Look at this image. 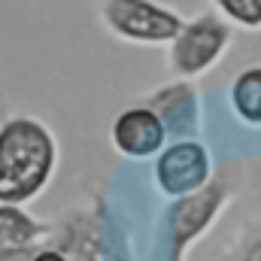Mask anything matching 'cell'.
Returning a JSON list of instances; mask_svg holds the SVG:
<instances>
[{
	"instance_id": "obj_1",
	"label": "cell",
	"mask_w": 261,
	"mask_h": 261,
	"mask_svg": "<svg viewBox=\"0 0 261 261\" xmlns=\"http://www.w3.org/2000/svg\"><path fill=\"white\" fill-rule=\"evenodd\" d=\"M55 137L37 119H9L0 128V203L21 206L55 173Z\"/></svg>"
},
{
	"instance_id": "obj_2",
	"label": "cell",
	"mask_w": 261,
	"mask_h": 261,
	"mask_svg": "<svg viewBox=\"0 0 261 261\" xmlns=\"http://www.w3.org/2000/svg\"><path fill=\"white\" fill-rule=\"evenodd\" d=\"M107 28L130 43H173L186 28L182 18L149 0H107L103 6Z\"/></svg>"
},
{
	"instance_id": "obj_3",
	"label": "cell",
	"mask_w": 261,
	"mask_h": 261,
	"mask_svg": "<svg viewBox=\"0 0 261 261\" xmlns=\"http://www.w3.org/2000/svg\"><path fill=\"white\" fill-rule=\"evenodd\" d=\"M231 43L228 24H222L216 15H203L179 31L170 49V67L179 76H197L219 61L225 46Z\"/></svg>"
},
{
	"instance_id": "obj_4",
	"label": "cell",
	"mask_w": 261,
	"mask_h": 261,
	"mask_svg": "<svg viewBox=\"0 0 261 261\" xmlns=\"http://www.w3.org/2000/svg\"><path fill=\"white\" fill-rule=\"evenodd\" d=\"M210 176V155L195 140H179L158 155L155 179L158 189L170 197H189L203 189Z\"/></svg>"
},
{
	"instance_id": "obj_5",
	"label": "cell",
	"mask_w": 261,
	"mask_h": 261,
	"mask_svg": "<svg viewBox=\"0 0 261 261\" xmlns=\"http://www.w3.org/2000/svg\"><path fill=\"white\" fill-rule=\"evenodd\" d=\"M167 140L164 122L149 107H130L113 122V146L128 158H152Z\"/></svg>"
},
{
	"instance_id": "obj_6",
	"label": "cell",
	"mask_w": 261,
	"mask_h": 261,
	"mask_svg": "<svg viewBox=\"0 0 261 261\" xmlns=\"http://www.w3.org/2000/svg\"><path fill=\"white\" fill-rule=\"evenodd\" d=\"M219 200H222V189H216V186H210L203 192H195L186 200H179V206L173 210V222H170L176 249H182L197 231L206 225V219L213 216V210L219 206Z\"/></svg>"
},
{
	"instance_id": "obj_7",
	"label": "cell",
	"mask_w": 261,
	"mask_h": 261,
	"mask_svg": "<svg viewBox=\"0 0 261 261\" xmlns=\"http://www.w3.org/2000/svg\"><path fill=\"white\" fill-rule=\"evenodd\" d=\"M143 107H149L164 122L167 134H186L189 128H195V94L182 85L152 94Z\"/></svg>"
},
{
	"instance_id": "obj_8",
	"label": "cell",
	"mask_w": 261,
	"mask_h": 261,
	"mask_svg": "<svg viewBox=\"0 0 261 261\" xmlns=\"http://www.w3.org/2000/svg\"><path fill=\"white\" fill-rule=\"evenodd\" d=\"M46 234V222H37L21 206L0 203V246H40L37 240H43Z\"/></svg>"
},
{
	"instance_id": "obj_9",
	"label": "cell",
	"mask_w": 261,
	"mask_h": 261,
	"mask_svg": "<svg viewBox=\"0 0 261 261\" xmlns=\"http://www.w3.org/2000/svg\"><path fill=\"white\" fill-rule=\"evenodd\" d=\"M231 103H234V113L243 122L261 125V67H252V70H246L234 79Z\"/></svg>"
},
{
	"instance_id": "obj_10",
	"label": "cell",
	"mask_w": 261,
	"mask_h": 261,
	"mask_svg": "<svg viewBox=\"0 0 261 261\" xmlns=\"http://www.w3.org/2000/svg\"><path fill=\"white\" fill-rule=\"evenodd\" d=\"M219 6L237 24H246V28L261 24V0H219Z\"/></svg>"
},
{
	"instance_id": "obj_11",
	"label": "cell",
	"mask_w": 261,
	"mask_h": 261,
	"mask_svg": "<svg viewBox=\"0 0 261 261\" xmlns=\"http://www.w3.org/2000/svg\"><path fill=\"white\" fill-rule=\"evenodd\" d=\"M40 246H0V261H34Z\"/></svg>"
},
{
	"instance_id": "obj_12",
	"label": "cell",
	"mask_w": 261,
	"mask_h": 261,
	"mask_svg": "<svg viewBox=\"0 0 261 261\" xmlns=\"http://www.w3.org/2000/svg\"><path fill=\"white\" fill-rule=\"evenodd\" d=\"M34 261H70L64 249H52V246H40V252L34 255Z\"/></svg>"
},
{
	"instance_id": "obj_13",
	"label": "cell",
	"mask_w": 261,
	"mask_h": 261,
	"mask_svg": "<svg viewBox=\"0 0 261 261\" xmlns=\"http://www.w3.org/2000/svg\"><path fill=\"white\" fill-rule=\"evenodd\" d=\"M246 261H261V243L252 249V252H249V258H246Z\"/></svg>"
},
{
	"instance_id": "obj_14",
	"label": "cell",
	"mask_w": 261,
	"mask_h": 261,
	"mask_svg": "<svg viewBox=\"0 0 261 261\" xmlns=\"http://www.w3.org/2000/svg\"><path fill=\"white\" fill-rule=\"evenodd\" d=\"M173 3H192V0H173Z\"/></svg>"
}]
</instances>
